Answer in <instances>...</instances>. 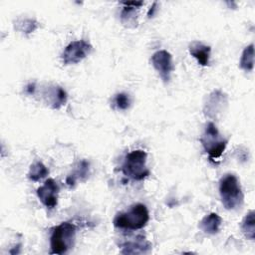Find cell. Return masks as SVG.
Returning a JSON list of instances; mask_svg holds the SVG:
<instances>
[{
	"instance_id": "e0dca14e",
	"label": "cell",
	"mask_w": 255,
	"mask_h": 255,
	"mask_svg": "<svg viewBox=\"0 0 255 255\" xmlns=\"http://www.w3.org/2000/svg\"><path fill=\"white\" fill-rule=\"evenodd\" d=\"M239 66L245 72H251L254 67V45H248L242 52Z\"/></svg>"
},
{
	"instance_id": "30bf717a",
	"label": "cell",
	"mask_w": 255,
	"mask_h": 255,
	"mask_svg": "<svg viewBox=\"0 0 255 255\" xmlns=\"http://www.w3.org/2000/svg\"><path fill=\"white\" fill-rule=\"evenodd\" d=\"M44 97L46 103H48V105L54 110L60 109L67 103L68 100L66 91L62 87L57 85L49 86L44 92Z\"/></svg>"
},
{
	"instance_id": "ba28073f",
	"label": "cell",
	"mask_w": 255,
	"mask_h": 255,
	"mask_svg": "<svg viewBox=\"0 0 255 255\" xmlns=\"http://www.w3.org/2000/svg\"><path fill=\"white\" fill-rule=\"evenodd\" d=\"M60 187L53 178H48L42 186L37 189L40 201L49 209H53L58 204V194Z\"/></svg>"
},
{
	"instance_id": "6da1fadb",
	"label": "cell",
	"mask_w": 255,
	"mask_h": 255,
	"mask_svg": "<svg viewBox=\"0 0 255 255\" xmlns=\"http://www.w3.org/2000/svg\"><path fill=\"white\" fill-rule=\"evenodd\" d=\"M219 194L223 206L227 210H235L242 206L244 195L238 178L231 173L225 174L219 181Z\"/></svg>"
},
{
	"instance_id": "8992f818",
	"label": "cell",
	"mask_w": 255,
	"mask_h": 255,
	"mask_svg": "<svg viewBox=\"0 0 255 255\" xmlns=\"http://www.w3.org/2000/svg\"><path fill=\"white\" fill-rule=\"evenodd\" d=\"M92 45L85 40H77L71 42L62 53V60L64 65L80 63L92 52Z\"/></svg>"
},
{
	"instance_id": "7c38bea8",
	"label": "cell",
	"mask_w": 255,
	"mask_h": 255,
	"mask_svg": "<svg viewBox=\"0 0 255 255\" xmlns=\"http://www.w3.org/2000/svg\"><path fill=\"white\" fill-rule=\"evenodd\" d=\"M188 50L190 55L196 59L197 63L200 66H208L209 60H210V54H211V48L210 46H207L199 41H193L189 44Z\"/></svg>"
},
{
	"instance_id": "8fae6325",
	"label": "cell",
	"mask_w": 255,
	"mask_h": 255,
	"mask_svg": "<svg viewBox=\"0 0 255 255\" xmlns=\"http://www.w3.org/2000/svg\"><path fill=\"white\" fill-rule=\"evenodd\" d=\"M151 250V244L143 236H137L134 240L125 242L122 245V254H146Z\"/></svg>"
},
{
	"instance_id": "d6986e66",
	"label": "cell",
	"mask_w": 255,
	"mask_h": 255,
	"mask_svg": "<svg viewBox=\"0 0 255 255\" xmlns=\"http://www.w3.org/2000/svg\"><path fill=\"white\" fill-rule=\"evenodd\" d=\"M113 105L116 109L121 110V111H125V110L128 109L130 106L129 96L126 93L117 94L113 100Z\"/></svg>"
},
{
	"instance_id": "5b68a950",
	"label": "cell",
	"mask_w": 255,
	"mask_h": 255,
	"mask_svg": "<svg viewBox=\"0 0 255 255\" xmlns=\"http://www.w3.org/2000/svg\"><path fill=\"white\" fill-rule=\"evenodd\" d=\"M200 142L204 150L208 153L209 158L215 160L222 155L228 140L219 133L216 126L212 122H209L200 137Z\"/></svg>"
},
{
	"instance_id": "277c9868",
	"label": "cell",
	"mask_w": 255,
	"mask_h": 255,
	"mask_svg": "<svg viewBox=\"0 0 255 255\" xmlns=\"http://www.w3.org/2000/svg\"><path fill=\"white\" fill-rule=\"evenodd\" d=\"M76 226L71 222H62L53 229L50 237L51 254H64L74 245Z\"/></svg>"
},
{
	"instance_id": "4fadbf2b",
	"label": "cell",
	"mask_w": 255,
	"mask_h": 255,
	"mask_svg": "<svg viewBox=\"0 0 255 255\" xmlns=\"http://www.w3.org/2000/svg\"><path fill=\"white\" fill-rule=\"evenodd\" d=\"M222 224V218L217 213H209L204 216L199 222V228L206 234L214 235L220 231Z\"/></svg>"
},
{
	"instance_id": "9a60e30c",
	"label": "cell",
	"mask_w": 255,
	"mask_h": 255,
	"mask_svg": "<svg viewBox=\"0 0 255 255\" xmlns=\"http://www.w3.org/2000/svg\"><path fill=\"white\" fill-rule=\"evenodd\" d=\"M38 27H39V22L36 21L35 19L21 18L14 21V29L25 35H29L33 33L36 29H38Z\"/></svg>"
},
{
	"instance_id": "5bb4252c",
	"label": "cell",
	"mask_w": 255,
	"mask_h": 255,
	"mask_svg": "<svg viewBox=\"0 0 255 255\" xmlns=\"http://www.w3.org/2000/svg\"><path fill=\"white\" fill-rule=\"evenodd\" d=\"M89 170H90V163L87 160H81L78 162L76 168L74 171L68 175L66 178V183L70 187L75 186L76 182L78 180H85L89 176Z\"/></svg>"
},
{
	"instance_id": "603a6c76",
	"label": "cell",
	"mask_w": 255,
	"mask_h": 255,
	"mask_svg": "<svg viewBox=\"0 0 255 255\" xmlns=\"http://www.w3.org/2000/svg\"><path fill=\"white\" fill-rule=\"evenodd\" d=\"M156 4H157V3H156V2H154V3L152 4V6L150 7V9L148 10V12H147V16H148L149 18L153 15V12H154V10H155V8H154V7H155V5H156Z\"/></svg>"
},
{
	"instance_id": "52a82bcc",
	"label": "cell",
	"mask_w": 255,
	"mask_h": 255,
	"mask_svg": "<svg viewBox=\"0 0 255 255\" xmlns=\"http://www.w3.org/2000/svg\"><path fill=\"white\" fill-rule=\"evenodd\" d=\"M150 62L163 83L167 84L174 70L172 56L166 50H159L152 54Z\"/></svg>"
},
{
	"instance_id": "2e32d148",
	"label": "cell",
	"mask_w": 255,
	"mask_h": 255,
	"mask_svg": "<svg viewBox=\"0 0 255 255\" xmlns=\"http://www.w3.org/2000/svg\"><path fill=\"white\" fill-rule=\"evenodd\" d=\"M254 210H250L242 220L241 230L245 237L249 240H254L255 238V219Z\"/></svg>"
},
{
	"instance_id": "ffe728a7",
	"label": "cell",
	"mask_w": 255,
	"mask_h": 255,
	"mask_svg": "<svg viewBox=\"0 0 255 255\" xmlns=\"http://www.w3.org/2000/svg\"><path fill=\"white\" fill-rule=\"evenodd\" d=\"M125 6H129V7H133L138 9L141 5H143L142 1H124L122 2Z\"/></svg>"
},
{
	"instance_id": "44dd1931",
	"label": "cell",
	"mask_w": 255,
	"mask_h": 255,
	"mask_svg": "<svg viewBox=\"0 0 255 255\" xmlns=\"http://www.w3.org/2000/svg\"><path fill=\"white\" fill-rule=\"evenodd\" d=\"M35 90H36V86H35L34 83H31V84H29V85L26 87V92H27L29 95H33L34 92H35Z\"/></svg>"
},
{
	"instance_id": "3957f363",
	"label": "cell",
	"mask_w": 255,
	"mask_h": 255,
	"mask_svg": "<svg viewBox=\"0 0 255 255\" xmlns=\"http://www.w3.org/2000/svg\"><path fill=\"white\" fill-rule=\"evenodd\" d=\"M147 153L142 149H134L128 152L122 165L123 173L136 181L143 180L149 175V169L146 167Z\"/></svg>"
},
{
	"instance_id": "ac0fdd59",
	"label": "cell",
	"mask_w": 255,
	"mask_h": 255,
	"mask_svg": "<svg viewBox=\"0 0 255 255\" xmlns=\"http://www.w3.org/2000/svg\"><path fill=\"white\" fill-rule=\"evenodd\" d=\"M49 174V169L42 161H36L31 164L28 171V178L32 181H39Z\"/></svg>"
},
{
	"instance_id": "7402d4cb",
	"label": "cell",
	"mask_w": 255,
	"mask_h": 255,
	"mask_svg": "<svg viewBox=\"0 0 255 255\" xmlns=\"http://www.w3.org/2000/svg\"><path fill=\"white\" fill-rule=\"evenodd\" d=\"M20 246H21L20 244H18L17 246H14V248L11 249V250L9 251V253H10V254H13V255H14V254H19V253H20V248H21Z\"/></svg>"
},
{
	"instance_id": "7a4b0ae2",
	"label": "cell",
	"mask_w": 255,
	"mask_h": 255,
	"mask_svg": "<svg viewBox=\"0 0 255 255\" xmlns=\"http://www.w3.org/2000/svg\"><path fill=\"white\" fill-rule=\"evenodd\" d=\"M149 220V213L144 204L136 203L129 210L120 212L114 218V226L121 229L137 230L143 228Z\"/></svg>"
},
{
	"instance_id": "9c48e42d",
	"label": "cell",
	"mask_w": 255,
	"mask_h": 255,
	"mask_svg": "<svg viewBox=\"0 0 255 255\" xmlns=\"http://www.w3.org/2000/svg\"><path fill=\"white\" fill-rule=\"evenodd\" d=\"M227 106V96L220 90H214L207 97L203 112L208 118H216Z\"/></svg>"
}]
</instances>
